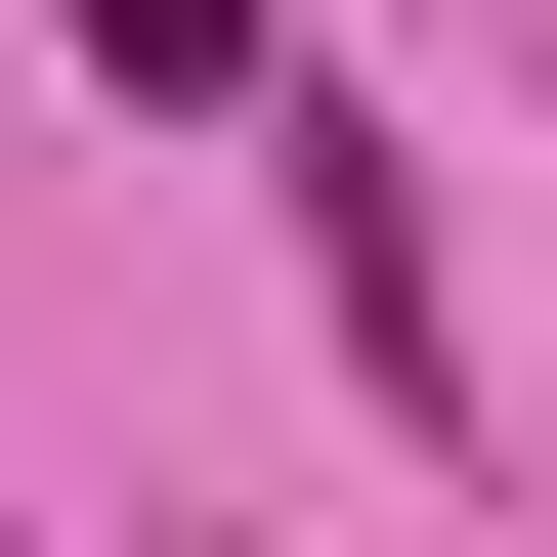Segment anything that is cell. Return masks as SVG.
I'll return each mask as SVG.
<instances>
[{"instance_id": "obj_1", "label": "cell", "mask_w": 557, "mask_h": 557, "mask_svg": "<svg viewBox=\"0 0 557 557\" xmlns=\"http://www.w3.org/2000/svg\"><path fill=\"white\" fill-rule=\"evenodd\" d=\"M258 172H300V300H344V386H472V258H429V172L344 129V86H258Z\"/></svg>"}, {"instance_id": "obj_2", "label": "cell", "mask_w": 557, "mask_h": 557, "mask_svg": "<svg viewBox=\"0 0 557 557\" xmlns=\"http://www.w3.org/2000/svg\"><path fill=\"white\" fill-rule=\"evenodd\" d=\"M44 44H86V86H172V129H258V86H300L258 0H44Z\"/></svg>"}, {"instance_id": "obj_3", "label": "cell", "mask_w": 557, "mask_h": 557, "mask_svg": "<svg viewBox=\"0 0 557 557\" xmlns=\"http://www.w3.org/2000/svg\"><path fill=\"white\" fill-rule=\"evenodd\" d=\"M129 557H258V515H129Z\"/></svg>"}, {"instance_id": "obj_4", "label": "cell", "mask_w": 557, "mask_h": 557, "mask_svg": "<svg viewBox=\"0 0 557 557\" xmlns=\"http://www.w3.org/2000/svg\"><path fill=\"white\" fill-rule=\"evenodd\" d=\"M0 557H44V515H0Z\"/></svg>"}]
</instances>
